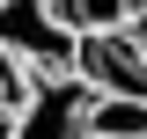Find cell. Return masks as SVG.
I'll use <instances>...</instances> for the list:
<instances>
[{
    "label": "cell",
    "instance_id": "cell-1",
    "mask_svg": "<svg viewBox=\"0 0 147 139\" xmlns=\"http://www.w3.org/2000/svg\"><path fill=\"white\" fill-rule=\"evenodd\" d=\"M88 81H74V73H30L22 88V103L7 110L15 117V139H81L88 132Z\"/></svg>",
    "mask_w": 147,
    "mask_h": 139
},
{
    "label": "cell",
    "instance_id": "cell-2",
    "mask_svg": "<svg viewBox=\"0 0 147 139\" xmlns=\"http://www.w3.org/2000/svg\"><path fill=\"white\" fill-rule=\"evenodd\" d=\"M0 44L30 73H66V59H74V29L44 0H0Z\"/></svg>",
    "mask_w": 147,
    "mask_h": 139
},
{
    "label": "cell",
    "instance_id": "cell-3",
    "mask_svg": "<svg viewBox=\"0 0 147 139\" xmlns=\"http://www.w3.org/2000/svg\"><path fill=\"white\" fill-rule=\"evenodd\" d=\"M66 73L88 81L96 95H147V59L125 44V29H88V37H74Z\"/></svg>",
    "mask_w": 147,
    "mask_h": 139
},
{
    "label": "cell",
    "instance_id": "cell-4",
    "mask_svg": "<svg viewBox=\"0 0 147 139\" xmlns=\"http://www.w3.org/2000/svg\"><path fill=\"white\" fill-rule=\"evenodd\" d=\"M96 139H147V95H88Z\"/></svg>",
    "mask_w": 147,
    "mask_h": 139
},
{
    "label": "cell",
    "instance_id": "cell-5",
    "mask_svg": "<svg viewBox=\"0 0 147 139\" xmlns=\"http://www.w3.org/2000/svg\"><path fill=\"white\" fill-rule=\"evenodd\" d=\"M44 7H52V15L66 22L74 37H88V29H118L132 0H44Z\"/></svg>",
    "mask_w": 147,
    "mask_h": 139
},
{
    "label": "cell",
    "instance_id": "cell-6",
    "mask_svg": "<svg viewBox=\"0 0 147 139\" xmlns=\"http://www.w3.org/2000/svg\"><path fill=\"white\" fill-rule=\"evenodd\" d=\"M22 88H30V66L0 44V110H15V103H22Z\"/></svg>",
    "mask_w": 147,
    "mask_h": 139
},
{
    "label": "cell",
    "instance_id": "cell-7",
    "mask_svg": "<svg viewBox=\"0 0 147 139\" xmlns=\"http://www.w3.org/2000/svg\"><path fill=\"white\" fill-rule=\"evenodd\" d=\"M118 29H125V44H132V51L147 59V0H132V7H125V22H118Z\"/></svg>",
    "mask_w": 147,
    "mask_h": 139
},
{
    "label": "cell",
    "instance_id": "cell-8",
    "mask_svg": "<svg viewBox=\"0 0 147 139\" xmlns=\"http://www.w3.org/2000/svg\"><path fill=\"white\" fill-rule=\"evenodd\" d=\"M0 139H15V117H7V110H0Z\"/></svg>",
    "mask_w": 147,
    "mask_h": 139
},
{
    "label": "cell",
    "instance_id": "cell-9",
    "mask_svg": "<svg viewBox=\"0 0 147 139\" xmlns=\"http://www.w3.org/2000/svg\"><path fill=\"white\" fill-rule=\"evenodd\" d=\"M81 139H96V132H81Z\"/></svg>",
    "mask_w": 147,
    "mask_h": 139
}]
</instances>
